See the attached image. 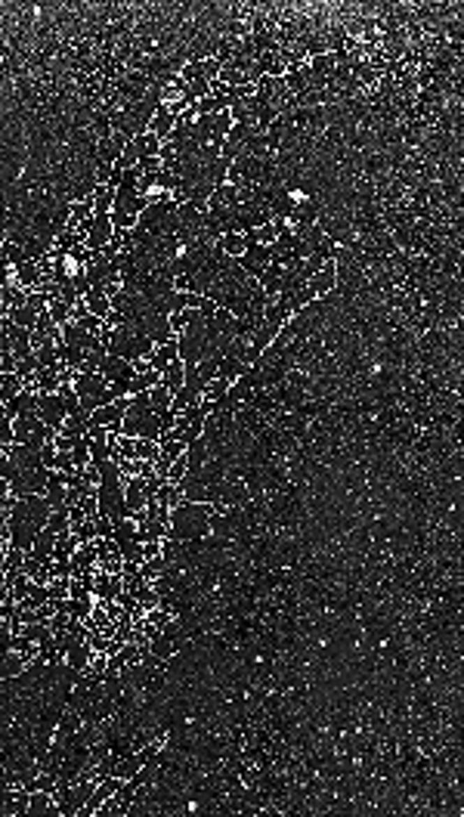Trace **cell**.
<instances>
[{
	"label": "cell",
	"mask_w": 464,
	"mask_h": 817,
	"mask_svg": "<svg viewBox=\"0 0 464 817\" xmlns=\"http://www.w3.org/2000/svg\"><path fill=\"white\" fill-rule=\"evenodd\" d=\"M66 406L59 403V397L56 393H38V418H40V425H53L56 431L62 427V421H66Z\"/></svg>",
	"instance_id": "obj_1"
},
{
	"label": "cell",
	"mask_w": 464,
	"mask_h": 817,
	"mask_svg": "<svg viewBox=\"0 0 464 817\" xmlns=\"http://www.w3.org/2000/svg\"><path fill=\"white\" fill-rule=\"evenodd\" d=\"M306 285L313 288V295H316V297L328 295V291H331L334 285H338V263H334V260H325V263H322V270H319L316 276H313Z\"/></svg>",
	"instance_id": "obj_2"
},
{
	"label": "cell",
	"mask_w": 464,
	"mask_h": 817,
	"mask_svg": "<svg viewBox=\"0 0 464 817\" xmlns=\"http://www.w3.org/2000/svg\"><path fill=\"white\" fill-rule=\"evenodd\" d=\"M183 384H186V362H183V360H174V362L164 365V371H161V387H167L170 393H177Z\"/></svg>",
	"instance_id": "obj_3"
},
{
	"label": "cell",
	"mask_w": 464,
	"mask_h": 817,
	"mask_svg": "<svg viewBox=\"0 0 464 817\" xmlns=\"http://www.w3.org/2000/svg\"><path fill=\"white\" fill-rule=\"evenodd\" d=\"M149 131H152L164 142L170 136V131H174V115L164 109V105H158V109H155V115H152V121H149Z\"/></svg>",
	"instance_id": "obj_4"
},
{
	"label": "cell",
	"mask_w": 464,
	"mask_h": 817,
	"mask_svg": "<svg viewBox=\"0 0 464 817\" xmlns=\"http://www.w3.org/2000/svg\"><path fill=\"white\" fill-rule=\"evenodd\" d=\"M84 304H87V313H90V316L105 319V316L112 313V300L105 297V291H103V288H90V295L84 297Z\"/></svg>",
	"instance_id": "obj_5"
},
{
	"label": "cell",
	"mask_w": 464,
	"mask_h": 817,
	"mask_svg": "<svg viewBox=\"0 0 464 817\" xmlns=\"http://www.w3.org/2000/svg\"><path fill=\"white\" fill-rule=\"evenodd\" d=\"M220 251H223L230 260H239L241 254H245V248H248V242H245V235L241 233H226V235H220Z\"/></svg>",
	"instance_id": "obj_6"
},
{
	"label": "cell",
	"mask_w": 464,
	"mask_h": 817,
	"mask_svg": "<svg viewBox=\"0 0 464 817\" xmlns=\"http://www.w3.org/2000/svg\"><path fill=\"white\" fill-rule=\"evenodd\" d=\"M170 399H174V393L167 390V387H152L149 390V408H152L155 415H164V412H170Z\"/></svg>",
	"instance_id": "obj_7"
},
{
	"label": "cell",
	"mask_w": 464,
	"mask_h": 817,
	"mask_svg": "<svg viewBox=\"0 0 464 817\" xmlns=\"http://www.w3.org/2000/svg\"><path fill=\"white\" fill-rule=\"evenodd\" d=\"M10 322L16 328H25V332H31L34 322H38V313H31L25 304L22 307H10Z\"/></svg>",
	"instance_id": "obj_8"
},
{
	"label": "cell",
	"mask_w": 464,
	"mask_h": 817,
	"mask_svg": "<svg viewBox=\"0 0 464 817\" xmlns=\"http://www.w3.org/2000/svg\"><path fill=\"white\" fill-rule=\"evenodd\" d=\"M0 408H3V403H0Z\"/></svg>",
	"instance_id": "obj_9"
}]
</instances>
